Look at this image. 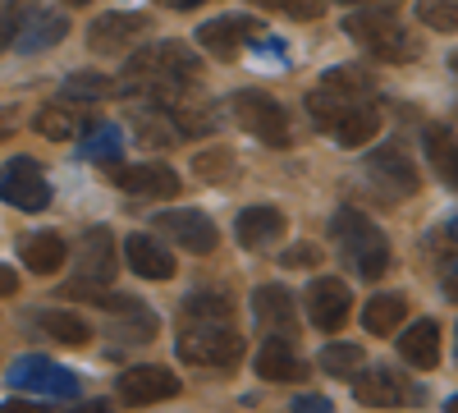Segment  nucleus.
I'll return each instance as SVG.
<instances>
[{"mask_svg":"<svg viewBox=\"0 0 458 413\" xmlns=\"http://www.w3.org/2000/svg\"><path fill=\"white\" fill-rule=\"evenodd\" d=\"M202 83V56L183 42H151L129 56L124 69V92L151 97V101H174Z\"/></svg>","mask_w":458,"mask_h":413,"instance_id":"nucleus-1","label":"nucleus"},{"mask_svg":"<svg viewBox=\"0 0 458 413\" xmlns=\"http://www.w3.org/2000/svg\"><path fill=\"white\" fill-rule=\"evenodd\" d=\"M308 110H312V125L344 147H362L380 133V106L371 92H344L321 83L317 92H308Z\"/></svg>","mask_w":458,"mask_h":413,"instance_id":"nucleus-2","label":"nucleus"},{"mask_svg":"<svg viewBox=\"0 0 458 413\" xmlns=\"http://www.w3.org/2000/svg\"><path fill=\"white\" fill-rule=\"evenodd\" d=\"M330 235H335L339 253L353 262V271H358L362 280H380V276L390 271V244H386V235L371 225V216L344 207V211H335V220H330Z\"/></svg>","mask_w":458,"mask_h":413,"instance_id":"nucleus-3","label":"nucleus"},{"mask_svg":"<svg viewBox=\"0 0 458 413\" xmlns=\"http://www.w3.org/2000/svg\"><path fill=\"white\" fill-rule=\"evenodd\" d=\"M179 358L193 367H234L243 358V335L229 322H188L179 335Z\"/></svg>","mask_w":458,"mask_h":413,"instance_id":"nucleus-4","label":"nucleus"},{"mask_svg":"<svg viewBox=\"0 0 458 413\" xmlns=\"http://www.w3.org/2000/svg\"><path fill=\"white\" fill-rule=\"evenodd\" d=\"M234 120L257 133L261 142H271V147H289L293 142V125L284 116V106L276 97H266V92H239L234 97Z\"/></svg>","mask_w":458,"mask_h":413,"instance_id":"nucleus-5","label":"nucleus"},{"mask_svg":"<svg viewBox=\"0 0 458 413\" xmlns=\"http://www.w3.org/2000/svg\"><path fill=\"white\" fill-rule=\"evenodd\" d=\"M198 42L216 60H234L252 42H266V23L252 19V14H220V19H211V23L198 28Z\"/></svg>","mask_w":458,"mask_h":413,"instance_id":"nucleus-6","label":"nucleus"},{"mask_svg":"<svg viewBox=\"0 0 458 413\" xmlns=\"http://www.w3.org/2000/svg\"><path fill=\"white\" fill-rule=\"evenodd\" d=\"M0 202H10L19 211H47L51 184L32 157H14V161L0 166Z\"/></svg>","mask_w":458,"mask_h":413,"instance_id":"nucleus-7","label":"nucleus"},{"mask_svg":"<svg viewBox=\"0 0 458 413\" xmlns=\"http://www.w3.org/2000/svg\"><path fill=\"white\" fill-rule=\"evenodd\" d=\"M10 386L14 391H42V395H60V400H79V377L69 367H55L42 354H23L10 367Z\"/></svg>","mask_w":458,"mask_h":413,"instance_id":"nucleus-8","label":"nucleus"},{"mask_svg":"<svg viewBox=\"0 0 458 413\" xmlns=\"http://www.w3.org/2000/svg\"><path fill=\"white\" fill-rule=\"evenodd\" d=\"M353 395H358V404H367V409H408V404L422 400V391H417L403 372H394V367H371V372H362L358 386H353Z\"/></svg>","mask_w":458,"mask_h":413,"instance_id":"nucleus-9","label":"nucleus"},{"mask_svg":"<svg viewBox=\"0 0 458 413\" xmlns=\"http://www.w3.org/2000/svg\"><path fill=\"white\" fill-rule=\"evenodd\" d=\"M367 175L380 184V189H390L394 198H412L417 194V166H412V157L403 152V147H394V142L367 152Z\"/></svg>","mask_w":458,"mask_h":413,"instance_id":"nucleus-10","label":"nucleus"},{"mask_svg":"<svg viewBox=\"0 0 458 413\" xmlns=\"http://www.w3.org/2000/svg\"><path fill=\"white\" fill-rule=\"evenodd\" d=\"M151 225H157L161 235H170L179 248H188V253H216V244H220V235H216L211 216H202V211H188V207H179V211H161Z\"/></svg>","mask_w":458,"mask_h":413,"instance_id":"nucleus-11","label":"nucleus"},{"mask_svg":"<svg viewBox=\"0 0 458 413\" xmlns=\"http://www.w3.org/2000/svg\"><path fill=\"white\" fill-rule=\"evenodd\" d=\"M252 313H257V326L266 335H276V340H289L298 335V317H293V294L284 285H261L252 294Z\"/></svg>","mask_w":458,"mask_h":413,"instance_id":"nucleus-12","label":"nucleus"},{"mask_svg":"<svg viewBox=\"0 0 458 413\" xmlns=\"http://www.w3.org/2000/svg\"><path fill=\"white\" fill-rule=\"evenodd\" d=\"M147 28H151L147 14H101L88 28V47L101 51V56H120V51H129L138 42Z\"/></svg>","mask_w":458,"mask_h":413,"instance_id":"nucleus-13","label":"nucleus"},{"mask_svg":"<svg viewBox=\"0 0 458 413\" xmlns=\"http://www.w3.org/2000/svg\"><path fill=\"white\" fill-rule=\"evenodd\" d=\"M349 285L344 280H312V289H308V317H312V326L317 331H326V335H335L344 322H349Z\"/></svg>","mask_w":458,"mask_h":413,"instance_id":"nucleus-14","label":"nucleus"},{"mask_svg":"<svg viewBox=\"0 0 458 413\" xmlns=\"http://www.w3.org/2000/svg\"><path fill=\"white\" fill-rule=\"evenodd\" d=\"M114 184L133 198H174L179 194V175L161 161H147V166H114L110 170Z\"/></svg>","mask_w":458,"mask_h":413,"instance_id":"nucleus-15","label":"nucleus"},{"mask_svg":"<svg viewBox=\"0 0 458 413\" xmlns=\"http://www.w3.org/2000/svg\"><path fill=\"white\" fill-rule=\"evenodd\" d=\"M120 395L129 404H157V400H174L179 395V377L157 363H142V367H129L120 377Z\"/></svg>","mask_w":458,"mask_h":413,"instance_id":"nucleus-16","label":"nucleus"},{"mask_svg":"<svg viewBox=\"0 0 458 413\" xmlns=\"http://www.w3.org/2000/svg\"><path fill=\"white\" fill-rule=\"evenodd\" d=\"M64 32H69V19H64V14H51V10L28 5L23 19H19V32H14V47H19V51H47V47L60 42Z\"/></svg>","mask_w":458,"mask_h":413,"instance_id":"nucleus-17","label":"nucleus"},{"mask_svg":"<svg viewBox=\"0 0 458 413\" xmlns=\"http://www.w3.org/2000/svg\"><path fill=\"white\" fill-rule=\"evenodd\" d=\"M79 267H83V280H97V285H110L114 280V244H110V230H88L79 239Z\"/></svg>","mask_w":458,"mask_h":413,"instance_id":"nucleus-18","label":"nucleus"},{"mask_svg":"<svg viewBox=\"0 0 458 413\" xmlns=\"http://www.w3.org/2000/svg\"><path fill=\"white\" fill-rule=\"evenodd\" d=\"M124 257H129V267H133L142 280H170V276H174V257L165 253V244H157L151 235H129Z\"/></svg>","mask_w":458,"mask_h":413,"instance_id":"nucleus-19","label":"nucleus"},{"mask_svg":"<svg viewBox=\"0 0 458 413\" xmlns=\"http://www.w3.org/2000/svg\"><path fill=\"white\" fill-rule=\"evenodd\" d=\"M234 235L243 248H271L276 239H284V216L276 207H248V211H239Z\"/></svg>","mask_w":458,"mask_h":413,"instance_id":"nucleus-20","label":"nucleus"},{"mask_svg":"<svg viewBox=\"0 0 458 413\" xmlns=\"http://www.w3.org/2000/svg\"><path fill=\"white\" fill-rule=\"evenodd\" d=\"M32 326L47 335V340L55 345H69V349H79L92 340V326L79 317V313H64V308H42V313H32Z\"/></svg>","mask_w":458,"mask_h":413,"instance_id":"nucleus-21","label":"nucleus"},{"mask_svg":"<svg viewBox=\"0 0 458 413\" xmlns=\"http://www.w3.org/2000/svg\"><path fill=\"white\" fill-rule=\"evenodd\" d=\"M399 354H403V363H412V367H436L440 363V326L431 322V317H422V322H412L403 335H399Z\"/></svg>","mask_w":458,"mask_h":413,"instance_id":"nucleus-22","label":"nucleus"},{"mask_svg":"<svg viewBox=\"0 0 458 413\" xmlns=\"http://www.w3.org/2000/svg\"><path fill=\"white\" fill-rule=\"evenodd\" d=\"M257 372H261V382H302L308 377V363H302L293 349H289V340H266V349L257 354Z\"/></svg>","mask_w":458,"mask_h":413,"instance_id":"nucleus-23","label":"nucleus"},{"mask_svg":"<svg viewBox=\"0 0 458 413\" xmlns=\"http://www.w3.org/2000/svg\"><path fill=\"white\" fill-rule=\"evenodd\" d=\"M92 125H97V116H88V110H73L69 101L37 110V133H42V138H55V142L79 138V133H88Z\"/></svg>","mask_w":458,"mask_h":413,"instance_id":"nucleus-24","label":"nucleus"},{"mask_svg":"<svg viewBox=\"0 0 458 413\" xmlns=\"http://www.w3.org/2000/svg\"><path fill=\"white\" fill-rule=\"evenodd\" d=\"M376 60H390V65H408V60H417L422 56V42H417V37L408 32V28H399L394 19L380 28V32H371L367 42H362Z\"/></svg>","mask_w":458,"mask_h":413,"instance_id":"nucleus-25","label":"nucleus"},{"mask_svg":"<svg viewBox=\"0 0 458 413\" xmlns=\"http://www.w3.org/2000/svg\"><path fill=\"white\" fill-rule=\"evenodd\" d=\"M133 133H138V142H142V147H170V142H183V133H179L174 116H170V110H165L161 101H151V106L133 110Z\"/></svg>","mask_w":458,"mask_h":413,"instance_id":"nucleus-26","label":"nucleus"},{"mask_svg":"<svg viewBox=\"0 0 458 413\" xmlns=\"http://www.w3.org/2000/svg\"><path fill=\"white\" fill-rule=\"evenodd\" d=\"M64 257H69V248L60 235H28L23 239V262L32 276H55L64 267Z\"/></svg>","mask_w":458,"mask_h":413,"instance_id":"nucleus-27","label":"nucleus"},{"mask_svg":"<svg viewBox=\"0 0 458 413\" xmlns=\"http://www.w3.org/2000/svg\"><path fill=\"white\" fill-rule=\"evenodd\" d=\"M403 317H408V298L403 294H380V298H371V304H367L362 326L371 335H390V331L403 326Z\"/></svg>","mask_w":458,"mask_h":413,"instance_id":"nucleus-28","label":"nucleus"},{"mask_svg":"<svg viewBox=\"0 0 458 413\" xmlns=\"http://www.w3.org/2000/svg\"><path fill=\"white\" fill-rule=\"evenodd\" d=\"M427 157L440 170V179L458 189V133L454 129H440V125L427 129Z\"/></svg>","mask_w":458,"mask_h":413,"instance_id":"nucleus-29","label":"nucleus"},{"mask_svg":"<svg viewBox=\"0 0 458 413\" xmlns=\"http://www.w3.org/2000/svg\"><path fill=\"white\" fill-rule=\"evenodd\" d=\"M183 317H188V322H229V317H234V298H225L220 289L193 294V298L183 304Z\"/></svg>","mask_w":458,"mask_h":413,"instance_id":"nucleus-30","label":"nucleus"},{"mask_svg":"<svg viewBox=\"0 0 458 413\" xmlns=\"http://www.w3.org/2000/svg\"><path fill=\"white\" fill-rule=\"evenodd\" d=\"M317 363H321V372H330V377H344V382H349V377H358V372H362L367 354H362L358 345H326Z\"/></svg>","mask_w":458,"mask_h":413,"instance_id":"nucleus-31","label":"nucleus"},{"mask_svg":"<svg viewBox=\"0 0 458 413\" xmlns=\"http://www.w3.org/2000/svg\"><path fill=\"white\" fill-rule=\"evenodd\" d=\"M114 92V83L110 79H101V73H69V79H64V101H101V97H110Z\"/></svg>","mask_w":458,"mask_h":413,"instance_id":"nucleus-32","label":"nucleus"},{"mask_svg":"<svg viewBox=\"0 0 458 413\" xmlns=\"http://www.w3.org/2000/svg\"><path fill=\"white\" fill-rule=\"evenodd\" d=\"M193 170H198V179H207V184H229V179L239 175L234 157H229L225 147H211V152H198V157H193Z\"/></svg>","mask_w":458,"mask_h":413,"instance_id":"nucleus-33","label":"nucleus"},{"mask_svg":"<svg viewBox=\"0 0 458 413\" xmlns=\"http://www.w3.org/2000/svg\"><path fill=\"white\" fill-rule=\"evenodd\" d=\"M417 19L436 32H458V0H417Z\"/></svg>","mask_w":458,"mask_h":413,"instance_id":"nucleus-34","label":"nucleus"},{"mask_svg":"<svg viewBox=\"0 0 458 413\" xmlns=\"http://www.w3.org/2000/svg\"><path fill=\"white\" fill-rule=\"evenodd\" d=\"M83 152H88L92 161H110L114 152H120V133H114L110 125H92L88 138H83Z\"/></svg>","mask_w":458,"mask_h":413,"instance_id":"nucleus-35","label":"nucleus"},{"mask_svg":"<svg viewBox=\"0 0 458 413\" xmlns=\"http://www.w3.org/2000/svg\"><path fill=\"white\" fill-rule=\"evenodd\" d=\"M257 5H266V10H280V14H289V19H321V0H257Z\"/></svg>","mask_w":458,"mask_h":413,"instance_id":"nucleus-36","label":"nucleus"},{"mask_svg":"<svg viewBox=\"0 0 458 413\" xmlns=\"http://www.w3.org/2000/svg\"><path fill=\"white\" fill-rule=\"evenodd\" d=\"M23 10H28V5H0V56L14 47V32H19Z\"/></svg>","mask_w":458,"mask_h":413,"instance_id":"nucleus-37","label":"nucleus"},{"mask_svg":"<svg viewBox=\"0 0 458 413\" xmlns=\"http://www.w3.org/2000/svg\"><path fill=\"white\" fill-rule=\"evenodd\" d=\"M284 267H293V271H302V267H317L321 262V248L317 244H293V248H284Z\"/></svg>","mask_w":458,"mask_h":413,"instance_id":"nucleus-38","label":"nucleus"},{"mask_svg":"<svg viewBox=\"0 0 458 413\" xmlns=\"http://www.w3.org/2000/svg\"><path fill=\"white\" fill-rule=\"evenodd\" d=\"M440 285H445V294L458 304V253H449V257L440 262Z\"/></svg>","mask_w":458,"mask_h":413,"instance_id":"nucleus-39","label":"nucleus"},{"mask_svg":"<svg viewBox=\"0 0 458 413\" xmlns=\"http://www.w3.org/2000/svg\"><path fill=\"white\" fill-rule=\"evenodd\" d=\"M293 409H308V413H326V409H330V400H326V395H302V400H298Z\"/></svg>","mask_w":458,"mask_h":413,"instance_id":"nucleus-40","label":"nucleus"},{"mask_svg":"<svg viewBox=\"0 0 458 413\" xmlns=\"http://www.w3.org/2000/svg\"><path fill=\"white\" fill-rule=\"evenodd\" d=\"M19 289V271H10V267H0V298H10Z\"/></svg>","mask_w":458,"mask_h":413,"instance_id":"nucleus-41","label":"nucleus"},{"mask_svg":"<svg viewBox=\"0 0 458 413\" xmlns=\"http://www.w3.org/2000/svg\"><path fill=\"white\" fill-rule=\"evenodd\" d=\"M170 10H193V5H202V0H165Z\"/></svg>","mask_w":458,"mask_h":413,"instance_id":"nucleus-42","label":"nucleus"},{"mask_svg":"<svg viewBox=\"0 0 458 413\" xmlns=\"http://www.w3.org/2000/svg\"><path fill=\"white\" fill-rule=\"evenodd\" d=\"M64 5H92V0H64Z\"/></svg>","mask_w":458,"mask_h":413,"instance_id":"nucleus-43","label":"nucleus"},{"mask_svg":"<svg viewBox=\"0 0 458 413\" xmlns=\"http://www.w3.org/2000/svg\"><path fill=\"white\" fill-rule=\"evenodd\" d=\"M449 65H454V73H458V51H454V56H449Z\"/></svg>","mask_w":458,"mask_h":413,"instance_id":"nucleus-44","label":"nucleus"},{"mask_svg":"<svg viewBox=\"0 0 458 413\" xmlns=\"http://www.w3.org/2000/svg\"><path fill=\"white\" fill-rule=\"evenodd\" d=\"M344 5H367V0H344Z\"/></svg>","mask_w":458,"mask_h":413,"instance_id":"nucleus-45","label":"nucleus"},{"mask_svg":"<svg viewBox=\"0 0 458 413\" xmlns=\"http://www.w3.org/2000/svg\"><path fill=\"white\" fill-rule=\"evenodd\" d=\"M449 409H454V413H458V395H454V400H449Z\"/></svg>","mask_w":458,"mask_h":413,"instance_id":"nucleus-46","label":"nucleus"},{"mask_svg":"<svg viewBox=\"0 0 458 413\" xmlns=\"http://www.w3.org/2000/svg\"><path fill=\"white\" fill-rule=\"evenodd\" d=\"M449 230H454V239H458V220H454V225H449Z\"/></svg>","mask_w":458,"mask_h":413,"instance_id":"nucleus-47","label":"nucleus"},{"mask_svg":"<svg viewBox=\"0 0 458 413\" xmlns=\"http://www.w3.org/2000/svg\"><path fill=\"white\" fill-rule=\"evenodd\" d=\"M454 349H458V335H454Z\"/></svg>","mask_w":458,"mask_h":413,"instance_id":"nucleus-48","label":"nucleus"}]
</instances>
